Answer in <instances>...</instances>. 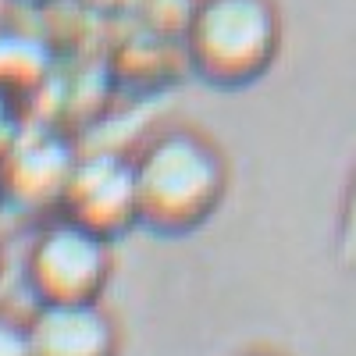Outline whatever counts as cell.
I'll return each instance as SVG.
<instances>
[{
	"instance_id": "13",
	"label": "cell",
	"mask_w": 356,
	"mask_h": 356,
	"mask_svg": "<svg viewBox=\"0 0 356 356\" xmlns=\"http://www.w3.org/2000/svg\"><path fill=\"white\" fill-rule=\"evenodd\" d=\"M4 207H8V203H4V193H0V211H4Z\"/></svg>"
},
{
	"instance_id": "2",
	"label": "cell",
	"mask_w": 356,
	"mask_h": 356,
	"mask_svg": "<svg viewBox=\"0 0 356 356\" xmlns=\"http://www.w3.org/2000/svg\"><path fill=\"white\" fill-rule=\"evenodd\" d=\"M186 68L218 89L253 86L282 54L278 0H193L182 25Z\"/></svg>"
},
{
	"instance_id": "4",
	"label": "cell",
	"mask_w": 356,
	"mask_h": 356,
	"mask_svg": "<svg viewBox=\"0 0 356 356\" xmlns=\"http://www.w3.org/2000/svg\"><path fill=\"white\" fill-rule=\"evenodd\" d=\"M79 146L68 129L29 118L15 143L0 154V193L11 211L43 214L61 207L68 178L79 164Z\"/></svg>"
},
{
	"instance_id": "5",
	"label": "cell",
	"mask_w": 356,
	"mask_h": 356,
	"mask_svg": "<svg viewBox=\"0 0 356 356\" xmlns=\"http://www.w3.org/2000/svg\"><path fill=\"white\" fill-rule=\"evenodd\" d=\"M104 239L118 243L139 228V196H136V164L122 150H82L68 178L65 200L57 207Z\"/></svg>"
},
{
	"instance_id": "1",
	"label": "cell",
	"mask_w": 356,
	"mask_h": 356,
	"mask_svg": "<svg viewBox=\"0 0 356 356\" xmlns=\"http://www.w3.org/2000/svg\"><path fill=\"white\" fill-rule=\"evenodd\" d=\"M136 196L139 228L161 239H182L218 214L228 193V157L196 125L157 129L139 150Z\"/></svg>"
},
{
	"instance_id": "9",
	"label": "cell",
	"mask_w": 356,
	"mask_h": 356,
	"mask_svg": "<svg viewBox=\"0 0 356 356\" xmlns=\"http://www.w3.org/2000/svg\"><path fill=\"white\" fill-rule=\"evenodd\" d=\"M25 122H29V107L18 97H11L8 89H0V154L15 143V136L25 129Z\"/></svg>"
},
{
	"instance_id": "12",
	"label": "cell",
	"mask_w": 356,
	"mask_h": 356,
	"mask_svg": "<svg viewBox=\"0 0 356 356\" xmlns=\"http://www.w3.org/2000/svg\"><path fill=\"white\" fill-rule=\"evenodd\" d=\"M0 278H4V246H0Z\"/></svg>"
},
{
	"instance_id": "3",
	"label": "cell",
	"mask_w": 356,
	"mask_h": 356,
	"mask_svg": "<svg viewBox=\"0 0 356 356\" xmlns=\"http://www.w3.org/2000/svg\"><path fill=\"white\" fill-rule=\"evenodd\" d=\"M114 271V243L65 214L40 225L22 260V282L33 303L100 300Z\"/></svg>"
},
{
	"instance_id": "11",
	"label": "cell",
	"mask_w": 356,
	"mask_h": 356,
	"mask_svg": "<svg viewBox=\"0 0 356 356\" xmlns=\"http://www.w3.org/2000/svg\"><path fill=\"white\" fill-rule=\"evenodd\" d=\"M22 4H33V8H50V4H57V0H22Z\"/></svg>"
},
{
	"instance_id": "7",
	"label": "cell",
	"mask_w": 356,
	"mask_h": 356,
	"mask_svg": "<svg viewBox=\"0 0 356 356\" xmlns=\"http://www.w3.org/2000/svg\"><path fill=\"white\" fill-rule=\"evenodd\" d=\"M54 50L40 36L18 33V29L0 33V89H8L25 107L36 104L54 82Z\"/></svg>"
},
{
	"instance_id": "8",
	"label": "cell",
	"mask_w": 356,
	"mask_h": 356,
	"mask_svg": "<svg viewBox=\"0 0 356 356\" xmlns=\"http://www.w3.org/2000/svg\"><path fill=\"white\" fill-rule=\"evenodd\" d=\"M0 356H33L29 317H15L0 310Z\"/></svg>"
},
{
	"instance_id": "10",
	"label": "cell",
	"mask_w": 356,
	"mask_h": 356,
	"mask_svg": "<svg viewBox=\"0 0 356 356\" xmlns=\"http://www.w3.org/2000/svg\"><path fill=\"white\" fill-rule=\"evenodd\" d=\"M339 239H342V257L346 260H356V171L349 175V186H346V196H342Z\"/></svg>"
},
{
	"instance_id": "6",
	"label": "cell",
	"mask_w": 356,
	"mask_h": 356,
	"mask_svg": "<svg viewBox=\"0 0 356 356\" xmlns=\"http://www.w3.org/2000/svg\"><path fill=\"white\" fill-rule=\"evenodd\" d=\"M33 356H118V324L100 300L89 303H36L29 314Z\"/></svg>"
}]
</instances>
